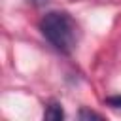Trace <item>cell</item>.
Masks as SVG:
<instances>
[{"mask_svg":"<svg viewBox=\"0 0 121 121\" xmlns=\"http://www.w3.org/2000/svg\"><path fill=\"white\" fill-rule=\"evenodd\" d=\"M38 28L45 42L60 55H70L79 42V26L66 11H47L42 15Z\"/></svg>","mask_w":121,"mask_h":121,"instance_id":"cell-1","label":"cell"},{"mask_svg":"<svg viewBox=\"0 0 121 121\" xmlns=\"http://www.w3.org/2000/svg\"><path fill=\"white\" fill-rule=\"evenodd\" d=\"M104 104H108L110 108L121 110V95H112V96H106V98H104Z\"/></svg>","mask_w":121,"mask_h":121,"instance_id":"cell-4","label":"cell"},{"mask_svg":"<svg viewBox=\"0 0 121 121\" xmlns=\"http://www.w3.org/2000/svg\"><path fill=\"white\" fill-rule=\"evenodd\" d=\"M43 119L47 121H62L64 119V110L59 102H49L45 112H43Z\"/></svg>","mask_w":121,"mask_h":121,"instance_id":"cell-2","label":"cell"},{"mask_svg":"<svg viewBox=\"0 0 121 121\" xmlns=\"http://www.w3.org/2000/svg\"><path fill=\"white\" fill-rule=\"evenodd\" d=\"M78 119H79V121H102L104 117H102L100 113H96V112H93V110H87V108H81V110L78 112Z\"/></svg>","mask_w":121,"mask_h":121,"instance_id":"cell-3","label":"cell"}]
</instances>
